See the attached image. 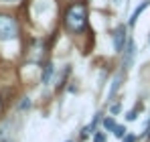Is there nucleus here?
Segmentation results:
<instances>
[{
    "label": "nucleus",
    "instance_id": "3",
    "mask_svg": "<svg viewBox=\"0 0 150 142\" xmlns=\"http://www.w3.org/2000/svg\"><path fill=\"white\" fill-rule=\"evenodd\" d=\"M124 43H126V26L120 24V26L116 28V33H114V47H116L118 53L124 51Z\"/></svg>",
    "mask_w": 150,
    "mask_h": 142
},
{
    "label": "nucleus",
    "instance_id": "6",
    "mask_svg": "<svg viewBox=\"0 0 150 142\" xmlns=\"http://www.w3.org/2000/svg\"><path fill=\"white\" fill-rule=\"evenodd\" d=\"M53 73H55V65H53V63H47V65H45V71H43V83H49Z\"/></svg>",
    "mask_w": 150,
    "mask_h": 142
},
{
    "label": "nucleus",
    "instance_id": "18",
    "mask_svg": "<svg viewBox=\"0 0 150 142\" xmlns=\"http://www.w3.org/2000/svg\"><path fill=\"white\" fill-rule=\"evenodd\" d=\"M148 41H150V39H148Z\"/></svg>",
    "mask_w": 150,
    "mask_h": 142
},
{
    "label": "nucleus",
    "instance_id": "16",
    "mask_svg": "<svg viewBox=\"0 0 150 142\" xmlns=\"http://www.w3.org/2000/svg\"><path fill=\"white\" fill-rule=\"evenodd\" d=\"M114 2H120V0H114Z\"/></svg>",
    "mask_w": 150,
    "mask_h": 142
},
{
    "label": "nucleus",
    "instance_id": "15",
    "mask_svg": "<svg viewBox=\"0 0 150 142\" xmlns=\"http://www.w3.org/2000/svg\"><path fill=\"white\" fill-rule=\"evenodd\" d=\"M96 142H105V136L103 134H96Z\"/></svg>",
    "mask_w": 150,
    "mask_h": 142
},
{
    "label": "nucleus",
    "instance_id": "9",
    "mask_svg": "<svg viewBox=\"0 0 150 142\" xmlns=\"http://www.w3.org/2000/svg\"><path fill=\"white\" fill-rule=\"evenodd\" d=\"M0 142H8V124L0 128Z\"/></svg>",
    "mask_w": 150,
    "mask_h": 142
},
{
    "label": "nucleus",
    "instance_id": "13",
    "mask_svg": "<svg viewBox=\"0 0 150 142\" xmlns=\"http://www.w3.org/2000/svg\"><path fill=\"white\" fill-rule=\"evenodd\" d=\"M124 142H136V136L134 134H128V136H124Z\"/></svg>",
    "mask_w": 150,
    "mask_h": 142
},
{
    "label": "nucleus",
    "instance_id": "11",
    "mask_svg": "<svg viewBox=\"0 0 150 142\" xmlns=\"http://www.w3.org/2000/svg\"><path fill=\"white\" fill-rule=\"evenodd\" d=\"M103 128H105V130H114V128H116V122L112 118H105L103 120Z\"/></svg>",
    "mask_w": 150,
    "mask_h": 142
},
{
    "label": "nucleus",
    "instance_id": "10",
    "mask_svg": "<svg viewBox=\"0 0 150 142\" xmlns=\"http://www.w3.org/2000/svg\"><path fill=\"white\" fill-rule=\"evenodd\" d=\"M138 110H140V106H138L136 110H130V112L126 114V120H128V122H134V120L138 118Z\"/></svg>",
    "mask_w": 150,
    "mask_h": 142
},
{
    "label": "nucleus",
    "instance_id": "12",
    "mask_svg": "<svg viewBox=\"0 0 150 142\" xmlns=\"http://www.w3.org/2000/svg\"><path fill=\"white\" fill-rule=\"evenodd\" d=\"M110 110H112V114H120L122 106H120V104H112V108H110Z\"/></svg>",
    "mask_w": 150,
    "mask_h": 142
},
{
    "label": "nucleus",
    "instance_id": "17",
    "mask_svg": "<svg viewBox=\"0 0 150 142\" xmlns=\"http://www.w3.org/2000/svg\"><path fill=\"white\" fill-rule=\"evenodd\" d=\"M6 2H12V0H6Z\"/></svg>",
    "mask_w": 150,
    "mask_h": 142
},
{
    "label": "nucleus",
    "instance_id": "7",
    "mask_svg": "<svg viewBox=\"0 0 150 142\" xmlns=\"http://www.w3.org/2000/svg\"><path fill=\"white\" fill-rule=\"evenodd\" d=\"M120 81H122V75H118L116 79H114V85H112V92H110V99L114 97V94L118 92V87H120Z\"/></svg>",
    "mask_w": 150,
    "mask_h": 142
},
{
    "label": "nucleus",
    "instance_id": "8",
    "mask_svg": "<svg viewBox=\"0 0 150 142\" xmlns=\"http://www.w3.org/2000/svg\"><path fill=\"white\" fill-rule=\"evenodd\" d=\"M112 132H114L116 138H124V136H126V128H124V126H116Z\"/></svg>",
    "mask_w": 150,
    "mask_h": 142
},
{
    "label": "nucleus",
    "instance_id": "14",
    "mask_svg": "<svg viewBox=\"0 0 150 142\" xmlns=\"http://www.w3.org/2000/svg\"><path fill=\"white\" fill-rule=\"evenodd\" d=\"M28 106H30V102H28V97H25V102L21 104V110H26Z\"/></svg>",
    "mask_w": 150,
    "mask_h": 142
},
{
    "label": "nucleus",
    "instance_id": "4",
    "mask_svg": "<svg viewBox=\"0 0 150 142\" xmlns=\"http://www.w3.org/2000/svg\"><path fill=\"white\" fill-rule=\"evenodd\" d=\"M134 55H136V43H134V39H128V43H126V51H124V69H128V67L132 65Z\"/></svg>",
    "mask_w": 150,
    "mask_h": 142
},
{
    "label": "nucleus",
    "instance_id": "5",
    "mask_svg": "<svg viewBox=\"0 0 150 142\" xmlns=\"http://www.w3.org/2000/svg\"><path fill=\"white\" fill-rule=\"evenodd\" d=\"M148 4H150V0H144V2H142V4H140V6H138V8H136V10L132 12V16H130V26H134V24H136L138 16L142 14V10H144V8H146Z\"/></svg>",
    "mask_w": 150,
    "mask_h": 142
},
{
    "label": "nucleus",
    "instance_id": "1",
    "mask_svg": "<svg viewBox=\"0 0 150 142\" xmlns=\"http://www.w3.org/2000/svg\"><path fill=\"white\" fill-rule=\"evenodd\" d=\"M85 23H87V8H85V4H81V2L71 4L67 14H65V26L71 33H81L85 28Z\"/></svg>",
    "mask_w": 150,
    "mask_h": 142
},
{
    "label": "nucleus",
    "instance_id": "2",
    "mask_svg": "<svg viewBox=\"0 0 150 142\" xmlns=\"http://www.w3.org/2000/svg\"><path fill=\"white\" fill-rule=\"evenodd\" d=\"M18 35V26L14 23V18L6 16V14H0V39L2 41H12L16 39Z\"/></svg>",
    "mask_w": 150,
    "mask_h": 142
}]
</instances>
